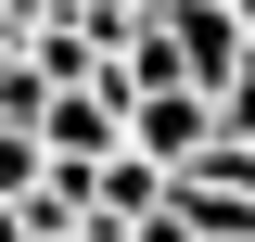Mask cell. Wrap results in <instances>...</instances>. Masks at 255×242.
I'll return each instance as SVG.
<instances>
[{"label": "cell", "mask_w": 255, "mask_h": 242, "mask_svg": "<svg viewBox=\"0 0 255 242\" xmlns=\"http://www.w3.org/2000/svg\"><path fill=\"white\" fill-rule=\"evenodd\" d=\"M217 140H230V153H255V64L217 90Z\"/></svg>", "instance_id": "8992f818"}, {"label": "cell", "mask_w": 255, "mask_h": 242, "mask_svg": "<svg viewBox=\"0 0 255 242\" xmlns=\"http://www.w3.org/2000/svg\"><path fill=\"white\" fill-rule=\"evenodd\" d=\"M153 38L179 51V90H204V102H217L230 77L255 64V51H243V13H230V0H179V13H166Z\"/></svg>", "instance_id": "6da1fadb"}, {"label": "cell", "mask_w": 255, "mask_h": 242, "mask_svg": "<svg viewBox=\"0 0 255 242\" xmlns=\"http://www.w3.org/2000/svg\"><path fill=\"white\" fill-rule=\"evenodd\" d=\"M51 191V153H38V127H0V204H38Z\"/></svg>", "instance_id": "5b68a950"}, {"label": "cell", "mask_w": 255, "mask_h": 242, "mask_svg": "<svg viewBox=\"0 0 255 242\" xmlns=\"http://www.w3.org/2000/svg\"><path fill=\"white\" fill-rule=\"evenodd\" d=\"M230 13H243V51H255V0H230Z\"/></svg>", "instance_id": "ba28073f"}, {"label": "cell", "mask_w": 255, "mask_h": 242, "mask_svg": "<svg viewBox=\"0 0 255 242\" xmlns=\"http://www.w3.org/2000/svg\"><path fill=\"white\" fill-rule=\"evenodd\" d=\"M90 217H115V230L166 217V166H140V153H102V166H90Z\"/></svg>", "instance_id": "277c9868"}, {"label": "cell", "mask_w": 255, "mask_h": 242, "mask_svg": "<svg viewBox=\"0 0 255 242\" xmlns=\"http://www.w3.org/2000/svg\"><path fill=\"white\" fill-rule=\"evenodd\" d=\"M38 153H51V166H102V153H128V115L90 90V77H77V90H51V102H38Z\"/></svg>", "instance_id": "3957f363"}, {"label": "cell", "mask_w": 255, "mask_h": 242, "mask_svg": "<svg viewBox=\"0 0 255 242\" xmlns=\"http://www.w3.org/2000/svg\"><path fill=\"white\" fill-rule=\"evenodd\" d=\"M0 242H38V230H26V204H0Z\"/></svg>", "instance_id": "52a82bcc"}, {"label": "cell", "mask_w": 255, "mask_h": 242, "mask_svg": "<svg viewBox=\"0 0 255 242\" xmlns=\"http://www.w3.org/2000/svg\"><path fill=\"white\" fill-rule=\"evenodd\" d=\"M204 140H217V102H204V90H140V102H128V153L166 166V179L204 166Z\"/></svg>", "instance_id": "7a4b0ae2"}]
</instances>
